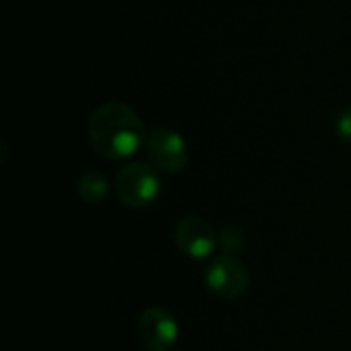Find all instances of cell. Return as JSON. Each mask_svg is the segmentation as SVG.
I'll use <instances>...</instances> for the list:
<instances>
[{"label":"cell","instance_id":"6da1fadb","mask_svg":"<svg viewBox=\"0 0 351 351\" xmlns=\"http://www.w3.org/2000/svg\"><path fill=\"white\" fill-rule=\"evenodd\" d=\"M86 130L93 150L105 160H125L148 142L138 113L119 101L99 105L90 113Z\"/></svg>","mask_w":351,"mask_h":351},{"label":"cell","instance_id":"7a4b0ae2","mask_svg":"<svg viewBox=\"0 0 351 351\" xmlns=\"http://www.w3.org/2000/svg\"><path fill=\"white\" fill-rule=\"evenodd\" d=\"M113 189L117 199L134 210L150 208L162 191L160 173L144 160L125 162L119 167L113 179Z\"/></svg>","mask_w":351,"mask_h":351},{"label":"cell","instance_id":"3957f363","mask_svg":"<svg viewBox=\"0 0 351 351\" xmlns=\"http://www.w3.org/2000/svg\"><path fill=\"white\" fill-rule=\"evenodd\" d=\"M206 288L222 300H237L247 294L251 286V274L245 263L232 255L216 257L204 274Z\"/></svg>","mask_w":351,"mask_h":351},{"label":"cell","instance_id":"277c9868","mask_svg":"<svg viewBox=\"0 0 351 351\" xmlns=\"http://www.w3.org/2000/svg\"><path fill=\"white\" fill-rule=\"evenodd\" d=\"M150 165L165 175L183 173L189 162V148L185 138L171 128H154L146 142Z\"/></svg>","mask_w":351,"mask_h":351},{"label":"cell","instance_id":"5b68a950","mask_svg":"<svg viewBox=\"0 0 351 351\" xmlns=\"http://www.w3.org/2000/svg\"><path fill=\"white\" fill-rule=\"evenodd\" d=\"M136 335L146 351H171L179 341L181 327L167 308L150 306L138 317Z\"/></svg>","mask_w":351,"mask_h":351},{"label":"cell","instance_id":"8992f818","mask_svg":"<svg viewBox=\"0 0 351 351\" xmlns=\"http://www.w3.org/2000/svg\"><path fill=\"white\" fill-rule=\"evenodd\" d=\"M175 247L189 259L202 261L218 249V232L202 216H185L173 230Z\"/></svg>","mask_w":351,"mask_h":351},{"label":"cell","instance_id":"52a82bcc","mask_svg":"<svg viewBox=\"0 0 351 351\" xmlns=\"http://www.w3.org/2000/svg\"><path fill=\"white\" fill-rule=\"evenodd\" d=\"M111 191L109 179L99 171H86L76 183V195L86 206H99L107 199Z\"/></svg>","mask_w":351,"mask_h":351},{"label":"cell","instance_id":"ba28073f","mask_svg":"<svg viewBox=\"0 0 351 351\" xmlns=\"http://www.w3.org/2000/svg\"><path fill=\"white\" fill-rule=\"evenodd\" d=\"M247 247V239L241 228L226 226L218 232V249H222V255H241Z\"/></svg>","mask_w":351,"mask_h":351},{"label":"cell","instance_id":"9c48e42d","mask_svg":"<svg viewBox=\"0 0 351 351\" xmlns=\"http://www.w3.org/2000/svg\"><path fill=\"white\" fill-rule=\"evenodd\" d=\"M335 132H337L341 142H346V144L351 146V105L339 113L337 123H335Z\"/></svg>","mask_w":351,"mask_h":351}]
</instances>
